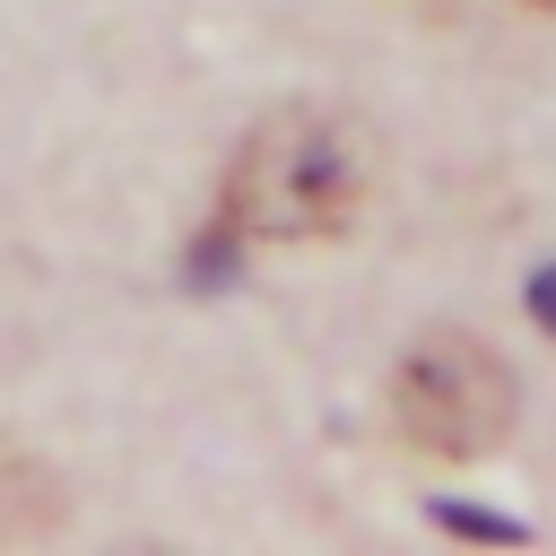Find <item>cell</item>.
Segmentation results:
<instances>
[{
	"instance_id": "1",
	"label": "cell",
	"mask_w": 556,
	"mask_h": 556,
	"mask_svg": "<svg viewBox=\"0 0 556 556\" xmlns=\"http://www.w3.org/2000/svg\"><path fill=\"white\" fill-rule=\"evenodd\" d=\"M374 174H382V156L365 139V122H348V113H269L261 130H243V148L226 165L217 226L261 235V243L339 235L365 208Z\"/></svg>"
},
{
	"instance_id": "2",
	"label": "cell",
	"mask_w": 556,
	"mask_h": 556,
	"mask_svg": "<svg viewBox=\"0 0 556 556\" xmlns=\"http://www.w3.org/2000/svg\"><path fill=\"white\" fill-rule=\"evenodd\" d=\"M391 426L434 460H478L513 426V374L469 330H426L391 374Z\"/></svg>"
},
{
	"instance_id": "3",
	"label": "cell",
	"mask_w": 556,
	"mask_h": 556,
	"mask_svg": "<svg viewBox=\"0 0 556 556\" xmlns=\"http://www.w3.org/2000/svg\"><path fill=\"white\" fill-rule=\"evenodd\" d=\"M61 504L43 495V469H0V539H26V530H52Z\"/></svg>"
},
{
	"instance_id": "4",
	"label": "cell",
	"mask_w": 556,
	"mask_h": 556,
	"mask_svg": "<svg viewBox=\"0 0 556 556\" xmlns=\"http://www.w3.org/2000/svg\"><path fill=\"white\" fill-rule=\"evenodd\" d=\"M434 530H460V539H495V547H513V539H521L504 513H478V504H434Z\"/></svg>"
},
{
	"instance_id": "5",
	"label": "cell",
	"mask_w": 556,
	"mask_h": 556,
	"mask_svg": "<svg viewBox=\"0 0 556 556\" xmlns=\"http://www.w3.org/2000/svg\"><path fill=\"white\" fill-rule=\"evenodd\" d=\"M530 321H539V330L556 339V261H547V269L530 278Z\"/></svg>"
},
{
	"instance_id": "6",
	"label": "cell",
	"mask_w": 556,
	"mask_h": 556,
	"mask_svg": "<svg viewBox=\"0 0 556 556\" xmlns=\"http://www.w3.org/2000/svg\"><path fill=\"white\" fill-rule=\"evenodd\" d=\"M539 9H556V0H539Z\"/></svg>"
}]
</instances>
